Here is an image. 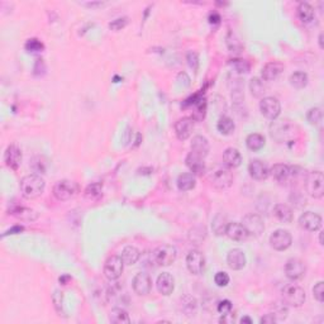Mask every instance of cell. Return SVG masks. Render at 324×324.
I'll return each instance as SVG.
<instances>
[{"instance_id": "1", "label": "cell", "mask_w": 324, "mask_h": 324, "mask_svg": "<svg viewBox=\"0 0 324 324\" xmlns=\"http://www.w3.org/2000/svg\"><path fill=\"white\" fill-rule=\"evenodd\" d=\"M270 135L278 143H288L297 138L299 128L290 120H275L270 126Z\"/></svg>"}, {"instance_id": "2", "label": "cell", "mask_w": 324, "mask_h": 324, "mask_svg": "<svg viewBox=\"0 0 324 324\" xmlns=\"http://www.w3.org/2000/svg\"><path fill=\"white\" fill-rule=\"evenodd\" d=\"M46 183L40 175H27L21 180V193L25 199H36L45 191Z\"/></svg>"}, {"instance_id": "3", "label": "cell", "mask_w": 324, "mask_h": 324, "mask_svg": "<svg viewBox=\"0 0 324 324\" xmlns=\"http://www.w3.org/2000/svg\"><path fill=\"white\" fill-rule=\"evenodd\" d=\"M282 301L286 305L294 306V308H300L305 303L306 295L303 288H300L299 285L288 284L285 285L281 290Z\"/></svg>"}, {"instance_id": "4", "label": "cell", "mask_w": 324, "mask_h": 324, "mask_svg": "<svg viewBox=\"0 0 324 324\" xmlns=\"http://www.w3.org/2000/svg\"><path fill=\"white\" fill-rule=\"evenodd\" d=\"M178 257V251L172 245H162L152 251V261L159 266H170Z\"/></svg>"}, {"instance_id": "5", "label": "cell", "mask_w": 324, "mask_h": 324, "mask_svg": "<svg viewBox=\"0 0 324 324\" xmlns=\"http://www.w3.org/2000/svg\"><path fill=\"white\" fill-rule=\"evenodd\" d=\"M79 194V185L75 181L60 180L53 186V196L60 202H68Z\"/></svg>"}, {"instance_id": "6", "label": "cell", "mask_w": 324, "mask_h": 324, "mask_svg": "<svg viewBox=\"0 0 324 324\" xmlns=\"http://www.w3.org/2000/svg\"><path fill=\"white\" fill-rule=\"evenodd\" d=\"M305 189L309 195L314 199H321L324 195V176L322 171L309 172L305 179Z\"/></svg>"}, {"instance_id": "7", "label": "cell", "mask_w": 324, "mask_h": 324, "mask_svg": "<svg viewBox=\"0 0 324 324\" xmlns=\"http://www.w3.org/2000/svg\"><path fill=\"white\" fill-rule=\"evenodd\" d=\"M123 269H124V262H123L120 256H110L104 265V275L109 281H114L122 276Z\"/></svg>"}, {"instance_id": "8", "label": "cell", "mask_w": 324, "mask_h": 324, "mask_svg": "<svg viewBox=\"0 0 324 324\" xmlns=\"http://www.w3.org/2000/svg\"><path fill=\"white\" fill-rule=\"evenodd\" d=\"M260 110L265 118L270 120H275L281 113V104L274 96H265L260 101Z\"/></svg>"}, {"instance_id": "9", "label": "cell", "mask_w": 324, "mask_h": 324, "mask_svg": "<svg viewBox=\"0 0 324 324\" xmlns=\"http://www.w3.org/2000/svg\"><path fill=\"white\" fill-rule=\"evenodd\" d=\"M242 226L245 227L247 231L248 235H255V237H260L265 231V223L263 219L256 213H248L242 219Z\"/></svg>"}, {"instance_id": "10", "label": "cell", "mask_w": 324, "mask_h": 324, "mask_svg": "<svg viewBox=\"0 0 324 324\" xmlns=\"http://www.w3.org/2000/svg\"><path fill=\"white\" fill-rule=\"evenodd\" d=\"M210 183L211 185L218 190H226L231 187L233 183V174L231 172L230 168L219 167L213 174L210 175Z\"/></svg>"}, {"instance_id": "11", "label": "cell", "mask_w": 324, "mask_h": 324, "mask_svg": "<svg viewBox=\"0 0 324 324\" xmlns=\"http://www.w3.org/2000/svg\"><path fill=\"white\" fill-rule=\"evenodd\" d=\"M293 243V237L286 230H276L270 235V245L276 251H285Z\"/></svg>"}, {"instance_id": "12", "label": "cell", "mask_w": 324, "mask_h": 324, "mask_svg": "<svg viewBox=\"0 0 324 324\" xmlns=\"http://www.w3.org/2000/svg\"><path fill=\"white\" fill-rule=\"evenodd\" d=\"M306 272L305 263L299 258H290L285 265V275L291 281H297L303 278Z\"/></svg>"}, {"instance_id": "13", "label": "cell", "mask_w": 324, "mask_h": 324, "mask_svg": "<svg viewBox=\"0 0 324 324\" xmlns=\"http://www.w3.org/2000/svg\"><path fill=\"white\" fill-rule=\"evenodd\" d=\"M132 286H133V290H135V293L137 294V295L144 297V295H148V294L151 293L152 280H151L150 275L146 274V272H138L137 275L133 278Z\"/></svg>"}, {"instance_id": "14", "label": "cell", "mask_w": 324, "mask_h": 324, "mask_svg": "<svg viewBox=\"0 0 324 324\" xmlns=\"http://www.w3.org/2000/svg\"><path fill=\"white\" fill-rule=\"evenodd\" d=\"M186 266L193 275H200L205 266L204 255L198 250L190 251L186 256Z\"/></svg>"}, {"instance_id": "15", "label": "cell", "mask_w": 324, "mask_h": 324, "mask_svg": "<svg viewBox=\"0 0 324 324\" xmlns=\"http://www.w3.org/2000/svg\"><path fill=\"white\" fill-rule=\"evenodd\" d=\"M299 226L308 232L319 231L322 227V217L313 211H305L300 215Z\"/></svg>"}, {"instance_id": "16", "label": "cell", "mask_w": 324, "mask_h": 324, "mask_svg": "<svg viewBox=\"0 0 324 324\" xmlns=\"http://www.w3.org/2000/svg\"><path fill=\"white\" fill-rule=\"evenodd\" d=\"M194 131V119L190 116L181 118L175 123V133L180 141H185L191 136Z\"/></svg>"}, {"instance_id": "17", "label": "cell", "mask_w": 324, "mask_h": 324, "mask_svg": "<svg viewBox=\"0 0 324 324\" xmlns=\"http://www.w3.org/2000/svg\"><path fill=\"white\" fill-rule=\"evenodd\" d=\"M248 172L251 175V178L257 181L266 180L270 175V170L267 165L261 160H252L248 165Z\"/></svg>"}, {"instance_id": "18", "label": "cell", "mask_w": 324, "mask_h": 324, "mask_svg": "<svg viewBox=\"0 0 324 324\" xmlns=\"http://www.w3.org/2000/svg\"><path fill=\"white\" fill-rule=\"evenodd\" d=\"M227 263L234 271H239V270L245 269L247 260H246L245 252L242 251L241 248H233L227 255Z\"/></svg>"}, {"instance_id": "19", "label": "cell", "mask_w": 324, "mask_h": 324, "mask_svg": "<svg viewBox=\"0 0 324 324\" xmlns=\"http://www.w3.org/2000/svg\"><path fill=\"white\" fill-rule=\"evenodd\" d=\"M4 162H5L6 167L12 168V170H18L22 163V151L16 144H10L6 148L5 153H4Z\"/></svg>"}, {"instance_id": "20", "label": "cell", "mask_w": 324, "mask_h": 324, "mask_svg": "<svg viewBox=\"0 0 324 324\" xmlns=\"http://www.w3.org/2000/svg\"><path fill=\"white\" fill-rule=\"evenodd\" d=\"M284 69V65L281 62H269V64L263 66L262 71H261V76H262L263 81H274V80L281 76Z\"/></svg>"}, {"instance_id": "21", "label": "cell", "mask_w": 324, "mask_h": 324, "mask_svg": "<svg viewBox=\"0 0 324 324\" xmlns=\"http://www.w3.org/2000/svg\"><path fill=\"white\" fill-rule=\"evenodd\" d=\"M156 286L160 294L165 295V297H168V295H171L175 289V278H172L171 274L162 272L161 275L157 278Z\"/></svg>"}, {"instance_id": "22", "label": "cell", "mask_w": 324, "mask_h": 324, "mask_svg": "<svg viewBox=\"0 0 324 324\" xmlns=\"http://www.w3.org/2000/svg\"><path fill=\"white\" fill-rule=\"evenodd\" d=\"M226 234L228 235V238L237 242H243L248 238L247 231H246L245 227L242 226V223H238V222H231V223H228Z\"/></svg>"}, {"instance_id": "23", "label": "cell", "mask_w": 324, "mask_h": 324, "mask_svg": "<svg viewBox=\"0 0 324 324\" xmlns=\"http://www.w3.org/2000/svg\"><path fill=\"white\" fill-rule=\"evenodd\" d=\"M270 175L278 183H286L289 179L293 178V167L284 163H276L270 170Z\"/></svg>"}, {"instance_id": "24", "label": "cell", "mask_w": 324, "mask_h": 324, "mask_svg": "<svg viewBox=\"0 0 324 324\" xmlns=\"http://www.w3.org/2000/svg\"><path fill=\"white\" fill-rule=\"evenodd\" d=\"M209 150H210V146H209L208 139L204 137V136H195L191 141V152L196 156L205 159L208 156Z\"/></svg>"}, {"instance_id": "25", "label": "cell", "mask_w": 324, "mask_h": 324, "mask_svg": "<svg viewBox=\"0 0 324 324\" xmlns=\"http://www.w3.org/2000/svg\"><path fill=\"white\" fill-rule=\"evenodd\" d=\"M10 214L14 215L17 219L22 220V222H34L38 219V213L36 210L27 207H22V205H17L13 209H10Z\"/></svg>"}, {"instance_id": "26", "label": "cell", "mask_w": 324, "mask_h": 324, "mask_svg": "<svg viewBox=\"0 0 324 324\" xmlns=\"http://www.w3.org/2000/svg\"><path fill=\"white\" fill-rule=\"evenodd\" d=\"M185 162H186V166L189 167L191 174L198 175V176H203V175H204L205 172L204 159L196 156V155H194L193 152H190L189 155H187Z\"/></svg>"}, {"instance_id": "27", "label": "cell", "mask_w": 324, "mask_h": 324, "mask_svg": "<svg viewBox=\"0 0 324 324\" xmlns=\"http://www.w3.org/2000/svg\"><path fill=\"white\" fill-rule=\"evenodd\" d=\"M223 162L228 168H237L242 163V156L237 148L230 147L223 152Z\"/></svg>"}, {"instance_id": "28", "label": "cell", "mask_w": 324, "mask_h": 324, "mask_svg": "<svg viewBox=\"0 0 324 324\" xmlns=\"http://www.w3.org/2000/svg\"><path fill=\"white\" fill-rule=\"evenodd\" d=\"M274 215L282 223H291L294 219L293 210L286 204H276L274 207Z\"/></svg>"}, {"instance_id": "29", "label": "cell", "mask_w": 324, "mask_h": 324, "mask_svg": "<svg viewBox=\"0 0 324 324\" xmlns=\"http://www.w3.org/2000/svg\"><path fill=\"white\" fill-rule=\"evenodd\" d=\"M120 257H122L124 265L132 266V265H135V263L139 260L141 252H139V250H138L137 247H135V246H127V247L123 248Z\"/></svg>"}, {"instance_id": "30", "label": "cell", "mask_w": 324, "mask_h": 324, "mask_svg": "<svg viewBox=\"0 0 324 324\" xmlns=\"http://www.w3.org/2000/svg\"><path fill=\"white\" fill-rule=\"evenodd\" d=\"M196 185L195 175L191 172H184L178 179V187L180 191H190L193 190Z\"/></svg>"}, {"instance_id": "31", "label": "cell", "mask_w": 324, "mask_h": 324, "mask_svg": "<svg viewBox=\"0 0 324 324\" xmlns=\"http://www.w3.org/2000/svg\"><path fill=\"white\" fill-rule=\"evenodd\" d=\"M84 196L90 202H98L99 199H101V196H103V185L100 183L90 184L86 186L85 191H84Z\"/></svg>"}, {"instance_id": "32", "label": "cell", "mask_w": 324, "mask_h": 324, "mask_svg": "<svg viewBox=\"0 0 324 324\" xmlns=\"http://www.w3.org/2000/svg\"><path fill=\"white\" fill-rule=\"evenodd\" d=\"M270 314L275 318L276 322H284L289 315L288 305H286L284 301H282V303L276 301V303H274L271 305V312H270Z\"/></svg>"}, {"instance_id": "33", "label": "cell", "mask_w": 324, "mask_h": 324, "mask_svg": "<svg viewBox=\"0 0 324 324\" xmlns=\"http://www.w3.org/2000/svg\"><path fill=\"white\" fill-rule=\"evenodd\" d=\"M265 143H266V139H265V137H263L262 135H260V133H251V135L246 138V144H247L248 150L254 151V152L263 148Z\"/></svg>"}, {"instance_id": "34", "label": "cell", "mask_w": 324, "mask_h": 324, "mask_svg": "<svg viewBox=\"0 0 324 324\" xmlns=\"http://www.w3.org/2000/svg\"><path fill=\"white\" fill-rule=\"evenodd\" d=\"M298 17L303 23H310L315 17L314 8L308 3H300L298 6Z\"/></svg>"}, {"instance_id": "35", "label": "cell", "mask_w": 324, "mask_h": 324, "mask_svg": "<svg viewBox=\"0 0 324 324\" xmlns=\"http://www.w3.org/2000/svg\"><path fill=\"white\" fill-rule=\"evenodd\" d=\"M250 90H251V94L254 95L255 98H265L263 95L266 94L267 88L263 83V80L260 77H254V79L250 81Z\"/></svg>"}, {"instance_id": "36", "label": "cell", "mask_w": 324, "mask_h": 324, "mask_svg": "<svg viewBox=\"0 0 324 324\" xmlns=\"http://www.w3.org/2000/svg\"><path fill=\"white\" fill-rule=\"evenodd\" d=\"M109 319L112 323H116V324L131 323V318H129L128 312L122 308L112 309V312H110V315H109Z\"/></svg>"}, {"instance_id": "37", "label": "cell", "mask_w": 324, "mask_h": 324, "mask_svg": "<svg viewBox=\"0 0 324 324\" xmlns=\"http://www.w3.org/2000/svg\"><path fill=\"white\" fill-rule=\"evenodd\" d=\"M235 128V124L230 116H222L217 123V129L224 136H230Z\"/></svg>"}, {"instance_id": "38", "label": "cell", "mask_w": 324, "mask_h": 324, "mask_svg": "<svg viewBox=\"0 0 324 324\" xmlns=\"http://www.w3.org/2000/svg\"><path fill=\"white\" fill-rule=\"evenodd\" d=\"M228 223H230V222H228L226 215H224L223 213H219V214L214 218V220H213L211 227H213V231H214L215 234L222 235V234H226V230Z\"/></svg>"}, {"instance_id": "39", "label": "cell", "mask_w": 324, "mask_h": 324, "mask_svg": "<svg viewBox=\"0 0 324 324\" xmlns=\"http://www.w3.org/2000/svg\"><path fill=\"white\" fill-rule=\"evenodd\" d=\"M308 75L303 71H297V72H294L293 75L290 76L289 81H290L291 86H294L295 89H303L308 85Z\"/></svg>"}, {"instance_id": "40", "label": "cell", "mask_w": 324, "mask_h": 324, "mask_svg": "<svg viewBox=\"0 0 324 324\" xmlns=\"http://www.w3.org/2000/svg\"><path fill=\"white\" fill-rule=\"evenodd\" d=\"M205 114H207V100L205 98H202L200 100L194 105V110H193V118L194 122H200L205 118Z\"/></svg>"}, {"instance_id": "41", "label": "cell", "mask_w": 324, "mask_h": 324, "mask_svg": "<svg viewBox=\"0 0 324 324\" xmlns=\"http://www.w3.org/2000/svg\"><path fill=\"white\" fill-rule=\"evenodd\" d=\"M322 119H323V112H322L321 108L314 107L308 110V113H306V120L309 122V124L318 126V124H321Z\"/></svg>"}, {"instance_id": "42", "label": "cell", "mask_w": 324, "mask_h": 324, "mask_svg": "<svg viewBox=\"0 0 324 324\" xmlns=\"http://www.w3.org/2000/svg\"><path fill=\"white\" fill-rule=\"evenodd\" d=\"M227 46H228L231 52L234 53H239L243 49V45L238 40V37L235 36L234 33H232V32H230L228 36H227Z\"/></svg>"}, {"instance_id": "43", "label": "cell", "mask_w": 324, "mask_h": 324, "mask_svg": "<svg viewBox=\"0 0 324 324\" xmlns=\"http://www.w3.org/2000/svg\"><path fill=\"white\" fill-rule=\"evenodd\" d=\"M205 237H207V231L204 227H195L189 233V239L195 245H200L205 239Z\"/></svg>"}, {"instance_id": "44", "label": "cell", "mask_w": 324, "mask_h": 324, "mask_svg": "<svg viewBox=\"0 0 324 324\" xmlns=\"http://www.w3.org/2000/svg\"><path fill=\"white\" fill-rule=\"evenodd\" d=\"M230 64L238 73H247L250 72V69H251L248 61H246L243 58H233V60H231Z\"/></svg>"}, {"instance_id": "45", "label": "cell", "mask_w": 324, "mask_h": 324, "mask_svg": "<svg viewBox=\"0 0 324 324\" xmlns=\"http://www.w3.org/2000/svg\"><path fill=\"white\" fill-rule=\"evenodd\" d=\"M24 47L28 52H32V53L42 52L43 48H45L43 43L41 42L40 40H37V38H31V40H28L27 42H25Z\"/></svg>"}, {"instance_id": "46", "label": "cell", "mask_w": 324, "mask_h": 324, "mask_svg": "<svg viewBox=\"0 0 324 324\" xmlns=\"http://www.w3.org/2000/svg\"><path fill=\"white\" fill-rule=\"evenodd\" d=\"M52 301L53 306H55L56 312L60 313V315H62L61 313H64V294L60 290H55L52 294Z\"/></svg>"}, {"instance_id": "47", "label": "cell", "mask_w": 324, "mask_h": 324, "mask_svg": "<svg viewBox=\"0 0 324 324\" xmlns=\"http://www.w3.org/2000/svg\"><path fill=\"white\" fill-rule=\"evenodd\" d=\"M230 275L224 271H219L215 274L214 276V282L217 284V286L219 288H226L227 285L230 284Z\"/></svg>"}, {"instance_id": "48", "label": "cell", "mask_w": 324, "mask_h": 324, "mask_svg": "<svg viewBox=\"0 0 324 324\" xmlns=\"http://www.w3.org/2000/svg\"><path fill=\"white\" fill-rule=\"evenodd\" d=\"M127 24H128V18H127V17H120V18H116L110 22L109 28L112 31H120V29H123Z\"/></svg>"}, {"instance_id": "49", "label": "cell", "mask_w": 324, "mask_h": 324, "mask_svg": "<svg viewBox=\"0 0 324 324\" xmlns=\"http://www.w3.org/2000/svg\"><path fill=\"white\" fill-rule=\"evenodd\" d=\"M313 297L315 298L317 301L319 303H323L324 301V282L319 281L314 285V288H313Z\"/></svg>"}, {"instance_id": "50", "label": "cell", "mask_w": 324, "mask_h": 324, "mask_svg": "<svg viewBox=\"0 0 324 324\" xmlns=\"http://www.w3.org/2000/svg\"><path fill=\"white\" fill-rule=\"evenodd\" d=\"M232 303H231V300H220V301H218L217 304V310L219 314L224 315V314H228V313L232 312Z\"/></svg>"}, {"instance_id": "51", "label": "cell", "mask_w": 324, "mask_h": 324, "mask_svg": "<svg viewBox=\"0 0 324 324\" xmlns=\"http://www.w3.org/2000/svg\"><path fill=\"white\" fill-rule=\"evenodd\" d=\"M186 61H187V65L190 66V69H193V70L196 72V71H198V69H199V56H198V53L194 52V51H190V52H187Z\"/></svg>"}, {"instance_id": "52", "label": "cell", "mask_w": 324, "mask_h": 324, "mask_svg": "<svg viewBox=\"0 0 324 324\" xmlns=\"http://www.w3.org/2000/svg\"><path fill=\"white\" fill-rule=\"evenodd\" d=\"M23 231H24V227H22V226H14V227H12V228H10V230H8L6 231L5 233H4L3 235H1V237H6V235H10V234H18V233H22L23 232Z\"/></svg>"}, {"instance_id": "53", "label": "cell", "mask_w": 324, "mask_h": 324, "mask_svg": "<svg viewBox=\"0 0 324 324\" xmlns=\"http://www.w3.org/2000/svg\"><path fill=\"white\" fill-rule=\"evenodd\" d=\"M261 323L262 324H272V323H275V318H274V317H272L271 314H266L265 315V317H262V318H261Z\"/></svg>"}, {"instance_id": "54", "label": "cell", "mask_w": 324, "mask_h": 324, "mask_svg": "<svg viewBox=\"0 0 324 324\" xmlns=\"http://www.w3.org/2000/svg\"><path fill=\"white\" fill-rule=\"evenodd\" d=\"M209 22L210 23H219L220 22V16L218 13H211L210 16H209Z\"/></svg>"}, {"instance_id": "55", "label": "cell", "mask_w": 324, "mask_h": 324, "mask_svg": "<svg viewBox=\"0 0 324 324\" xmlns=\"http://www.w3.org/2000/svg\"><path fill=\"white\" fill-rule=\"evenodd\" d=\"M84 5L89 6V8H95V6L104 5V3H101V1H92V3H84Z\"/></svg>"}, {"instance_id": "56", "label": "cell", "mask_w": 324, "mask_h": 324, "mask_svg": "<svg viewBox=\"0 0 324 324\" xmlns=\"http://www.w3.org/2000/svg\"><path fill=\"white\" fill-rule=\"evenodd\" d=\"M241 323H242V324H243V323L252 324V323H254V321H252V319L250 318V317H243V318L241 319Z\"/></svg>"}, {"instance_id": "57", "label": "cell", "mask_w": 324, "mask_h": 324, "mask_svg": "<svg viewBox=\"0 0 324 324\" xmlns=\"http://www.w3.org/2000/svg\"><path fill=\"white\" fill-rule=\"evenodd\" d=\"M66 280H70V276L65 275V276H62V278H60V282H62V285L68 284V281H66Z\"/></svg>"}, {"instance_id": "58", "label": "cell", "mask_w": 324, "mask_h": 324, "mask_svg": "<svg viewBox=\"0 0 324 324\" xmlns=\"http://www.w3.org/2000/svg\"><path fill=\"white\" fill-rule=\"evenodd\" d=\"M319 47H321L322 49L324 48V46H323V33L319 34Z\"/></svg>"}, {"instance_id": "59", "label": "cell", "mask_w": 324, "mask_h": 324, "mask_svg": "<svg viewBox=\"0 0 324 324\" xmlns=\"http://www.w3.org/2000/svg\"><path fill=\"white\" fill-rule=\"evenodd\" d=\"M319 243H321V246H323V232L319 233Z\"/></svg>"}]
</instances>
